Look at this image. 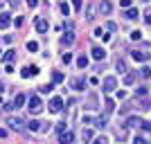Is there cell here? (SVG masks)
I'll return each mask as SVG.
<instances>
[{"mask_svg": "<svg viewBox=\"0 0 151 144\" xmlns=\"http://www.w3.org/2000/svg\"><path fill=\"white\" fill-rule=\"evenodd\" d=\"M93 144H108V140H106V138H97Z\"/></svg>", "mask_w": 151, "mask_h": 144, "instance_id": "obj_38", "label": "cell"}, {"mask_svg": "<svg viewBox=\"0 0 151 144\" xmlns=\"http://www.w3.org/2000/svg\"><path fill=\"white\" fill-rule=\"evenodd\" d=\"M124 83L126 86H133V83H135V75H133V72H126L124 75Z\"/></svg>", "mask_w": 151, "mask_h": 144, "instance_id": "obj_22", "label": "cell"}, {"mask_svg": "<svg viewBox=\"0 0 151 144\" xmlns=\"http://www.w3.org/2000/svg\"><path fill=\"white\" fill-rule=\"evenodd\" d=\"M140 77L149 79V77H151V65H145V68H140Z\"/></svg>", "mask_w": 151, "mask_h": 144, "instance_id": "obj_27", "label": "cell"}, {"mask_svg": "<svg viewBox=\"0 0 151 144\" xmlns=\"http://www.w3.org/2000/svg\"><path fill=\"white\" fill-rule=\"evenodd\" d=\"M131 57L135 59V61L142 63V61H147V59H149V54H147V52H142V50H133V52H131Z\"/></svg>", "mask_w": 151, "mask_h": 144, "instance_id": "obj_16", "label": "cell"}, {"mask_svg": "<svg viewBox=\"0 0 151 144\" xmlns=\"http://www.w3.org/2000/svg\"><path fill=\"white\" fill-rule=\"evenodd\" d=\"M90 54H93L95 61H101V59H106V50H104V47H99V45H93V47H90Z\"/></svg>", "mask_w": 151, "mask_h": 144, "instance_id": "obj_6", "label": "cell"}, {"mask_svg": "<svg viewBox=\"0 0 151 144\" xmlns=\"http://www.w3.org/2000/svg\"><path fill=\"white\" fill-rule=\"evenodd\" d=\"M133 144H149V140H147V138H140V135H138V138H133Z\"/></svg>", "mask_w": 151, "mask_h": 144, "instance_id": "obj_32", "label": "cell"}, {"mask_svg": "<svg viewBox=\"0 0 151 144\" xmlns=\"http://www.w3.org/2000/svg\"><path fill=\"white\" fill-rule=\"evenodd\" d=\"M124 126L126 128H140V126H142V119H140L138 115H129V117L124 119Z\"/></svg>", "mask_w": 151, "mask_h": 144, "instance_id": "obj_4", "label": "cell"}, {"mask_svg": "<svg viewBox=\"0 0 151 144\" xmlns=\"http://www.w3.org/2000/svg\"><path fill=\"white\" fill-rule=\"evenodd\" d=\"M120 5L124 7V9H129V7H131V0H120Z\"/></svg>", "mask_w": 151, "mask_h": 144, "instance_id": "obj_39", "label": "cell"}, {"mask_svg": "<svg viewBox=\"0 0 151 144\" xmlns=\"http://www.w3.org/2000/svg\"><path fill=\"white\" fill-rule=\"evenodd\" d=\"M138 16H140V11L135 9V7H129V9L124 11V18H129V20H135Z\"/></svg>", "mask_w": 151, "mask_h": 144, "instance_id": "obj_17", "label": "cell"}, {"mask_svg": "<svg viewBox=\"0 0 151 144\" xmlns=\"http://www.w3.org/2000/svg\"><path fill=\"white\" fill-rule=\"evenodd\" d=\"M9 25H12V16H9L7 11H2L0 14V29H7Z\"/></svg>", "mask_w": 151, "mask_h": 144, "instance_id": "obj_11", "label": "cell"}, {"mask_svg": "<svg viewBox=\"0 0 151 144\" xmlns=\"http://www.w3.org/2000/svg\"><path fill=\"white\" fill-rule=\"evenodd\" d=\"M2 90H5V86H2V83H0V95H2Z\"/></svg>", "mask_w": 151, "mask_h": 144, "instance_id": "obj_48", "label": "cell"}, {"mask_svg": "<svg viewBox=\"0 0 151 144\" xmlns=\"http://www.w3.org/2000/svg\"><path fill=\"white\" fill-rule=\"evenodd\" d=\"M135 95H138V97H145L147 95V86H138L135 88Z\"/></svg>", "mask_w": 151, "mask_h": 144, "instance_id": "obj_31", "label": "cell"}, {"mask_svg": "<svg viewBox=\"0 0 151 144\" xmlns=\"http://www.w3.org/2000/svg\"><path fill=\"white\" fill-rule=\"evenodd\" d=\"M140 128H142V131H151V124H149V122H142V126H140Z\"/></svg>", "mask_w": 151, "mask_h": 144, "instance_id": "obj_40", "label": "cell"}, {"mask_svg": "<svg viewBox=\"0 0 151 144\" xmlns=\"http://www.w3.org/2000/svg\"><path fill=\"white\" fill-rule=\"evenodd\" d=\"M27 110H29L32 115H38L41 110H43V101H41L38 95H32L29 99H27Z\"/></svg>", "mask_w": 151, "mask_h": 144, "instance_id": "obj_1", "label": "cell"}, {"mask_svg": "<svg viewBox=\"0 0 151 144\" xmlns=\"http://www.w3.org/2000/svg\"><path fill=\"white\" fill-rule=\"evenodd\" d=\"M101 90H104V92H113V90H117V79H115V77H104Z\"/></svg>", "mask_w": 151, "mask_h": 144, "instance_id": "obj_3", "label": "cell"}, {"mask_svg": "<svg viewBox=\"0 0 151 144\" xmlns=\"http://www.w3.org/2000/svg\"><path fill=\"white\" fill-rule=\"evenodd\" d=\"M2 61H5V63H14V61H16V52H14V50H7L5 57H2Z\"/></svg>", "mask_w": 151, "mask_h": 144, "instance_id": "obj_20", "label": "cell"}, {"mask_svg": "<svg viewBox=\"0 0 151 144\" xmlns=\"http://www.w3.org/2000/svg\"><path fill=\"white\" fill-rule=\"evenodd\" d=\"M111 9H113V5H111L108 0H101V2H99V14H101V16H108Z\"/></svg>", "mask_w": 151, "mask_h": 144, "instance_id": "obj_12", "label": "cell"}, {"mask_svg": "<svg viewBox=\"0 0 151 144\" xmlns=\"http://www.w3.org/2000/svg\"><path fill=\"white\" fill-rule=\"evenodd\" d=\"M117 138H120V140H126V138H129V128H126V126L117 128Z\"/></svg>", "mask_w": 151, "mask_h": 144, "instance_id": "obj_26", "label": "cell"}, {"mask_svg": "<svg viewBox=\"0 0 151 144\" xmlns=\"http://www.w3.org/2000/svg\"><path fill=\"white\" fill-rule=\"evenodd\" d=\"M72 43H75V32L68 29V32H65V34L61 36V45L65 47V45H72Z\"/></svg>", "mask_w": 151, "mask_h": 144, "instance_id": "obj_10", "label": "cell"}, {"mask_svg": "<svg viewBox=\"0 0 151 144\" xmlns=\"http://www.w3.org/2000/svg\"><path fill=\"white\" fill-rule=\"evenodd\" d=\"M25 101H27V97H25L23 92H18V95H16V97H14V106H16V110L25 106Z\"/></svg>", "mask_w": 151, "mask_h": 144, "instance_id": "obj_13", "label": "cell"}, {"mask_svg": "<svg viewBox=\"0 0 151 144\" xmlns=\"http://www.w3.org/2000/svg\"><path fill=\"white\" fill-rule=\"evenodd\" d=\"M50 113H61V108H63V99L61 97H52L50 99Z\"/></svg>", "mask_w": 151, "mask_h": 144, "instance_id": "obj_5", "label": "cell"}, {"mask_svg": "<svg viewBox=\"0 0 151 144\" xmlns=\"http://www.w3.org/2000/svg\"><path fill=\"white\" fill-rule=\"evenodd\" d=\"M41 122H38V119H32V122H27V128H29V131H41Z\"/></svg>", "mask_w": 151, "mask_h": 144, "instance_id": "obj_21", "label": "cell"}, {"mask_svg": "<svg viewBox=\"0 0 151 144\" xmlns=\"http://www.w3.org/2000/svg\"><path fill=\"white\" fill-rule=\"evenodd\" d=\"M81 140H83V144H88L90 140H93V131H90V128H86V126H83V131H81Z\"/></svg>", "mask_w": 151, "mask_h": 144, "instance_id": "obj_19", "label": "cell"}, {"mask_svg": "<svg viewBox=\"0 0 151 144\" xmlns=\"http://www.w3.org/2000/svg\"><path fill=\"white\" fill-rule=\"evenodd\" d=\"M7 126H9V128H12V131H25V126H27V122L25 119H20V117H9L7 119Z\"/></svg>", "mask_w": 151, "mask_h": 144, "instance_id": "obj_2", "label": "cell"}, {"mask_svg": "<svg viewBox=\"0 0 151 144\" xmlns=\"http://www.w3.org/2000/svg\"><path fill=\"white\" fill-rule=\"evenodd\" d=\"M0 54H2V52H0ZM0 59H2V57H0Z\"/></svg>", "mask_w": 151, "mask_h": 144, "instance_id": "obj_50", "label": "cell"}, {"mask_svg": "<svg viewBox=\"0 0 151 144\" xmlns=\"http://www.w3.org/2000/svg\"><path fill=\"white\" fill-rule=\"evenodd\" d=\"M34 27H36L38 34H45V32L50 29V25H47V20H45V18H36V20H34Z\"/></svg>", "mask_w": 151, "mask_h": 144, "instance_id": "obj_8", "label": "cell"}, {"mask_svg": "<svg viewBox=\"0 0 151 144\" xmlns=\"http://www.w3.org/2000/svg\"><path fill=\"white\" fill-rule=\"evenodd\" d=\"M70 86L75 88V90H83V88H86V79L77 77V79H72V81H70Z\"/></svg>", "mask_w": 151, "mask_h": 144, "instance_id": "obj_14", "label": "cell"}, {"mask_svg": "<svg viewBox=\"0 0 151 144\" xmlns=\"http://www.w3.org/2000/svg\"><path fill=\"white\" fill-rule=\"evenodd\" d=\"M145 20H147V23H149V25H151V11H149V14H147V16H145Z\"/></svg>", "mask_w": 151, "mask_h": 144, "instance_id": "obj_45", "label": "cell"}, {"mask_svg": "<svg viewBox=\"0 0 151 144\" xmlns=\"http://www.w3.org/2000/svg\"><path fill=\"white\" fill-rule=\"evenodd\" d=\"M115 68H117V72H126V63H124V59H117V61H115Z\"/></svg>", "mask_w": 151, "mask_h": 144, "instance_id": "obj_24", "label": "cell"}, {"mask_svg": "<svg viewBox=\"0 0 151 144\" xmlns=\"http://www.w3.org/2000/svg\"><path fill=\"white\" fill-rule=\"evenodd\" d=\"M59 142L61 144H72L75 142V133L72 131H61L59 133Z\"/></svg>", "mask_w": 151, "mask_h": 144, "instance_id": "obj_7", "label": "cell"}, {"mask_svg": "<svg viewBox=\"0 0 151 144\" xmlns=\"http://www.w3.org/2000/svg\"><path fill=\"white\" fill-rule=\"evenodd\" d=\"M140 36H142V32H138V29H135V32L131 34V38H133V41H140Z\"/></svg>", "mask_w": 151, "mask_h": 144, "instance_id": "obj_36", "label": "cell"}, {"mask_svg": "<svg viewBox=\"0 0 151 144\" xmlns=\"http://www.w3.org/2000/svg\"><path fill=\"white\" fill-rule=\"evenodd\" d=\"M38 90H41L43 95H50V90H54V88H52V83H45V86H41Z\"/></svg>", "mask_w": 151, "mask_h": 144, "instance_id": "obj_30", "label": "cell"}, {"mask_svg": "<svg viewBox=\"0 0 151 144\" xmlns=\"http://www.w3.org/2000/svg\"><path fill=\"white\" fill-rule=\"evenodd\" d=\"M108 124V113H104V115H99V117L95 119V128H104V126Z\"/></svg>", "mask_w": 151, "mask_h": 144, "instance_id": "obj_15", "label": "cell"}, {"mask_svg": "<svg viewBox=\"0 0 151 144\" xmlns=\"http://www.w3.org/2000/svg\"><path fill=\"white\" fill-rule=\"evenodd\" d=\"M9 5H12V7H18V0H9Z\"/></svg>", "mask_w": 151, "mask_h": 144, "instance_id": "obj_46", "label": "cell"}, {"mask_svg": "<svg viewBox=\"0 0 151 144\" xmlns=\"http://www.w3.org/2000/svg\"><path fill=\"white\" fill-rule=\"evenodd\" d=\"M5 135H7V131H5V128H0V138H5Z\"/></svg>", "mask_w": 151, "mask_h": 144, "instance_id": "obj_47", "label": "cell"}, {"mask_svg": "<svg viewBox=\"0 0 151 144\" xmlns=\"http://www.w3.org/2000/svg\"><path fill=\"white\" fill-rule=\"evenodd\" d=\"M52 79H54V83H61V81H63V75H61V72H54V75H52Z\"/></svg>", "mask_w": 151, "mask_h": 144, "instance_id": "obj_34", "label": "cell"}, {"mask_svg": "<svg viewBox=\"0 0 151 144\" xmlns=\"http://www.w3.org/2000/svg\"><path fill=\"white\" fill-rule=\"evenodd\" d=\"M106 29L108 32H115V29H117V25H115L113 20H108V23H106Z\"/></svg>", "mask_w": 151, "mask_h": 144, "instance_id": "obj_35", "label": "cell"}, {"mask_svg": "<svg viewBox=\"0 0 151 144\" xmlns=\"http://www.w3.org/2000/svg\"><path fill=\"white\" fill-rule=\"evenodd\" d=\"M70 61H72V54H70V52H68V54H63V63H70Z\"/></svg>", "mask_w": 151, "mask_h": 144, "instance_id": "obj_41", "label": "cell"}, {"mask_svg": "<svg viewBox=\"0 0 151 144\" xmlns=\"http://www.w3.org/2000/svg\"><path fill=\"white\" fill-rule=\"evenodd\" d=\"M126 97V90H117V99H124Z\"/></svg>", "mask_w": 151, "mask_h": 144, "instance_id": "obj_42", "label": "cell"}, {"mask_svg": "<svg viewBox=\"0 0 151 144\" xmlns=\"http://www.w3.org/2000/svg\"><path fill=\"white\" fill-rule=\"evenodd\" d=\"M88 104L95 108V106H97V97H90V99H88Z\"/></svg>", "mask_w": 151, "mask_h": 144, "instance_id": "obj_43", "label": "cell"}, {"mask_svg": "<svg viewBox=\"0 0 151 144\" xmlns=\"http://www.w3.org/2000/svg\"><path fill=\"white\" fill-rule=\"evenodd\" d=\"M113 106H115V104H113V99H106V101H104V113H108V115H111V113H113Z\"/></svg>", "mask_w": 151, "mask_h": 144, "instance_id": "obj_23", "label": "cell"}, {"mask_svg": "<svg viewBox=\"0 0 151 144\" xmlns=\"http://www.w3.org/2000/svg\"><path fill=\"white\" fill-rule=\"evenodd\" d=\"M81 7H83V0H72V9H77V11H79Z\"/></svg>", "mask_w": 151, "mask_h": 144, "instance_id": "obj_33", "label": "cell"}, {"mask_svg": "<svg viewBox=\"0 0 151 144\" xmlns=\"http://www.w3.org/2000/svg\"><path fill=\"white\" fill-rule=\"evenodd\" d=\"M77 68H79V70L88 68V57H86V54H81V57H77Z\"/></svg>", "mask_w": 151, "mask_h": 144, "instance_id": "obj_18", "label": "cell"}, {"mask_svg": "<svg viewBox=\"0 0 151 144\" xmlns=\"http://www.w3.org/2000/svg\"><path fill=\"white\" fill-rule=\"evenodd\" d=\"M61 14L63 16H70V14H72V7H70L68 2H61Z\"/></svg>", "mask_w": 151, "mask_h": 144, "instance_id": "obj_25", "label": "cell"}, {"mask_svg": "<svg viewBox=\"0 0 151 144\" xmlns=\"http://www.w3.org/2000/svg\"><path fill=\"white\" fill-rule=\"evenodd\" d=\"M61 131H65V124H63V122H61V124H57V133H61Z\"/></svg>", "mask_w": 151, "mask_h": 144, "instance_id": "obj_44", "label": "cell"}, {"mask_svg": "<svg viewBox=\"0 0 151 144\" xmlns=\"http://www.w3.org/2000/svg\"><path fill=\"white\" fill-rule=\"evenodd\" d=\"M27 50L29 52H38V43L36 41H27Z\"/></svg>", "mask_w": 151, "mask_h": 144, "instance_id": "obj_28", "label": "cell"}, {"mask_svg": "<svg viewBox=\"0 0 151 144\" xmlns=\"http://www.w3.org/2000/svg\"><path fill=\"white\" fill-rule=\"evenodd\" d=\"M27 7H29V9H34V7H38V0H27Z\"/></svg>", "mask_w": 151, "mask_h": 144, "instance_id": "obj_37", "label": "cell"}, {"mask_svg": "<svg viewBox=\"0 0 151 144\" xmlns=\"http://www.w3.org/2000/svg\"><path fill=\"white\" fill-rule=\"evenodd\" d=\"M20 75H23V79H29V77L38 75V65H27V68L20 70Z\"/></svg>", "mask_w": 151, "mask_h": 144, "instance_id": "obj_9", "label": "cell"}, {"mask_svg": "<svg viewBox=\"0 0 151 144\" xmlns=\"http://www.w3.org/2000/svg\"><path fill=\"white\" fill-rule=\"evenodd\" d=\"M93 18H95V7L90 5L88 9H86V20H93Z\"/></svg>", "mask_w": 151, "mask_h": 144, "instance_id": "obj_29", "label": "cell"}, {"mask_svg": "<svg viewBox=\"0 0 151 144\" xmlns=\"http://www.w3.org/2000/svg\"><path fill=\"white\" fill-rule=\"evenodd\" d=\"M0 104H2V97H0Z\"/></svg>", "mask_w": 151, "mask_h": 144, "instance_id": "obj_49", "label": "cell"}]
</instances>
